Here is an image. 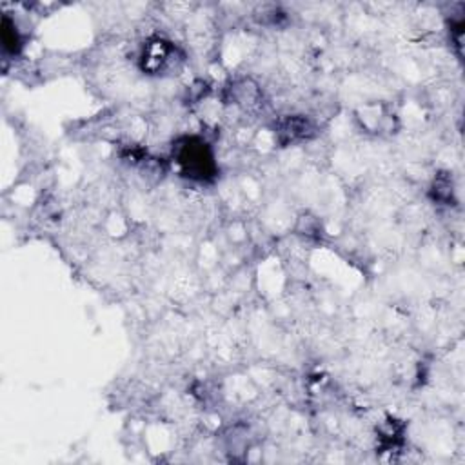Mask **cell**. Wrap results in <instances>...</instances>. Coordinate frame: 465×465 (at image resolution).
Wrapping results in <instances>:
<instances>
[{"label":"cell","instance_id":"obj_1","mask_svg":"<svg viewBox=\"0 0 465 465\" xmlns=\"http://www.w3.org/2000/svg\"><path fill=\"white\" fill-rule=\"evenodd\" d=\"M178 163L182 165V169L187 176L196 178V180H207L214 173V162H213L211 149L196 138L185 140V143L180 145Z\"/></svg>","mask_w":465,"mask_h":465},{"label":"cell","instance_id":"obj_2","mask_svg":"<svg viewBox=\"0 0 465 465\" xmlns=\"http://www.w3.org/2000/svg\"><path fill=\"white\" fill-rule=\"evenodd\" d=\"M174 54H176V49L171 45V42L154 38L147 42V45L143 47L142 67L151 74H158L160 71H165L167 67L174 65V60H176Z\"/></svg>","mask_w":465,"mask_h":465}]
</instances>
